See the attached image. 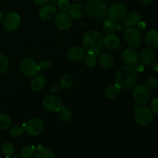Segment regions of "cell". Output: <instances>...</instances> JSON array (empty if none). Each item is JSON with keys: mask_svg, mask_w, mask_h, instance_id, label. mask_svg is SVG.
<instances>
[{"mask_svg": "<svg viewBox=\"0 0 158 158\" xmlns=\"http://www.w3.org/2000/svg\"><path fill=\"white\" fill-rule=\"evenodd\" d=\"M103 44L110 49H115L120 46V40L114 33H108L103 38Z\"/></svg>", "mask_w": 158, "mask_h": 158, "instance_id": "d6986e66", "label": "cell"}, {"mask_svg": "<svg viewBox=\"0 0 158 158\" xmlns=\"http://www.w3.org/2000/svg\"><path fill=\"white\" fill-rule=\"evenodd\" d=\"M103 27L105 32L107 33H112L116 29V23L114 21L108 19L105 20Z\"/></svg>", "mask_w": 158, "mask_h": 158, "instance_id": "1f68e13d", "label": "cell"}, {"mask_svg": "<svg viewBox=\"0 0 158 158\" xmlns=\"http://www.w3.org/2000/svg\"><path fill=\"white\" fill-rule=\"evenodd\" d=\"M9 158H21V157H18V156H10Z\"/></svg>", "mask_w": 158, "mask_h": 158, "instance_id": "bcb514c9", "label": "cell"}, {"mask_svg": "<svg viewBox=\"0 0 158 158\" xmlns=\"http://www.w3.org/2000/svg\"><path fill=\"white\" fill-rule=\"evenodd\" d=\"M140 61L145 66H151L155 61V55L153 50L150 48H144L139 54Z\"/></svg>", "mask_w": 158, "mask_h": 158, "instance_id": "5bb4252c", "label": "cell"}, {"mask_svg": "<svg viewBox=\"0 0 158 158\" xmlns=\"http://www.w3.org/2000/svg\"><path fill=\"white\" fill-rule=\"evenodd\" d=\"M40 17L43 20H51L56 15V9L52 5H46L40 9L39 12Z\"/></svg>", "mask_w": 158, "mask_h": 158, "instance_id": "2e32d148", "label": "cell"}, {"mask_svg": "<svg viewBox=\"0 0 158 158\" xmlns=\"http://www.w3.org/2000/svg\"><path fill=\"white\" fill-rule=\"evenodd\" d=\"M121 58L127 65L135 64L138 62L139 54L133 48H127L124 49L121 54Z\"/></svg>", "mask_w": 158, "mask_h": 158, "instance_id": "4fadbf2b", "label": "cell"}, {"mask_svg": "<svg viewBox=\"0 0 158 158\" xmlns=\"http://www.w3.org/2000/svg\"><path fill=\"white\" fill-rule=\"evenodd\" d=\"M35 148L33 145H29L23 148L20 151V155L22 158H30L34 155Z\"/></svg>", "mask_w": 158, "mask_h": 158, "instance_id": "83f0119b", "label": "cell"}, {"mask_svg": "<svg viewBox=\"0 0 158 158\" xmlns=\"http://www.w3.org/2000/svg\"><path fill=\"white\" fill-rule=\"evenodd\" d=\"M147 85H148V87L150 89H155L158 85V82L157 79L154 78V77H151V78H149L147 81Z\"/></svg>", "mask_w": 158, "mask_h": 158, "instance_id": "8d00e7d4", "label": "cell"}, {"mask_svg": "<svg viewBox=\"0 0 158 158\" xmlns=\"http://www.w3.org/2000/svg\"><path fill=\"white\" fill-rule=\"evenodd\" d=\"M45 85H46V79L43 76L41 75L33 77L32 81H31V86H32V89L36 92H39L42 89H43Z\"/></svg>", "mask_w": 158, "mask_h": 158, "instance_id": "603a6c76", "label": "cell"}, {"mask_svg": "<svg viewBox=\"0 0 158 158\" xmlns=\"http://www.w3.org/2000/svg\"><path fill=\"white\" fill-rule=\"evenodd\" d=\"M141 4L143 5H148L153 2V0H138Z\"/></svg>", "mask_w": 158, "mask_h": 158, "instance_id": "b9f144b4", "label": "cell"}, {"mask_svg": "<svg viewBox=\"0 0 158 158\" xmlns=\"http://www.w3.org/2000/svg\"><path fill=\"white\" fill-rule=\"evenodd\" d=\"M1 151L5 155L10 157L14 154V147L9 141H5L1 145Z\"/></svg>", "mask_w": 158, "mask_h": 158, "instance_id": "4316f807", "label": "cell"}, {"mask_svg": "<svg viewBox=\"0 0 158 158\" xmlns=\"http://www.w3.org/2000/svg\"><path fill=\"white\" fill-rule=\"evenodd\" d=\"M9 66V61L7 56L0 54V74H2L6 72Z\"/></svg>", "mask_w": 158, "mask_h": 158, "instance_id": "d6a6232c", "label": "cell"}, {"mask_svg": "<svg viewBox=\"0 0 158 158\" xmlns=\"http://www.w3.org/2000/svg\"><path fill=\"white\" fill-rule=\"evenodd\" d=\"M48 2H50V4L49 5H52V6H57V5H58L59 0H49Z\"/></svg>", "mask_w": 158, "mask_h": 158, "instance_id": "ee69618b", "label": "cell"}, {"mask_svg": "<svg viewBox=\"0 0 158 158\" xmlns=\"http://www.w3.org/2000/svg\"><path fill=\"white\" fill-rule=\"evenodd\" d=\"M103 45V38L101 34L95 30L86 32L83 38V46L87 53L97 55Z\"/></svg>", "mask_w": 158, "mask_h": 158, "instance_id": "7a4b0ae2", "label": "cell"}, {"mask_svg": "<svg viewBox=\"0 0 158 158\" xmlns=\"http://www.w3.org/2000/svg\"><path fill=\"white\" fill-rule=\"evenodd\" d=\"M134 69H136L137 72H143L144 70V65L142 63H136L134 64Z\"/></svg>", "mask_w": 158, "mask_h": 158, "instance_id": "74e56055", "label": "cell"}, {"mask_svg": "<svg viewBox=\"0 0 158 158\" xmlns=\"http://www.w3.org/2000/svg\"><path fill=\"white\" fill-rule=\"evenodd\" d=\"M19 69L22 73L28 77H35L40 71L38 63L29 58H26L20 62Z\"/></svg>", "mask_w": 158, "mask_h": 158, "instance_id": "52a82bcc", "label": "cell"}, {"mask_svg": "<svg viewBox=\"0 0 158 158\" xmlns=\"http://www.w3.org/2000/svg\"><path fill=\"white\" fill-rule=\"evenodd\" d=\"M144 41L150 47H158V32L156 29H151L144 35Z\"/></svg>", "mask_w": 158, "mask_h": 158, "instance_id": "e0dca14e", "label": "cell"}, {"mask_svg": "<svg viewBox=\"0 0 158 158\" xmlns=\"http://www.w3.org/2000/svg\"><path fill=\"white\" fill-rule=\"evenodd\" d=\"M151 66H152L153 69H154V70H155V71H158V62H155V61H154V63H153V64L151 65Z\"/></svg>", "mask_w": 158, "mask_h": 158, "instance_id": "7bdbcfd3", "label": "cell"}, {"mask_svg": "<svg viewBox=\"0 0 158 158\" xmlns=\"http://www.w3.org/2000/svg\"><path fill=\"white\" fill-rule=\"evenodd\" d=\"M85 14V9L82 5L79 3H74L69 6V15L74 19H80Z\"/></svg>", "mask_w": 158, "mask_h": 158, "instance_id": "ac0fdd59", "label": "cell"}, {"mask_svg": "<svg viewBox=\"0 0 158 158\" xmlns=\"http://www.w3.org/2000/svg\"><path fill=\"white\" fill-rule=\"evenodd\" d=\"M45 127L43 120L38 117L32 118L24 125V129L31 136H38L42 134Z\"/></svg>", "mask_w": 158, "mask_h": 158, "instance_id": "ba28073f", "label": "cell"}, {"mask_svg": "<svg viewBox=\"0 0 158 158\" xmlns=\"http://www.w3.org/2000/svg\"><path fill=\"white\" fill-rule=\"evenodd\" d=\"M38 65L39 67H40V71H47L50 69L51 67H52V63H51L49 60H43V61L40 62Z\"/></svg>", "mask_w": 158, "mask_h": 158, "instance_id": "e575fe53", "label": "cell"}, {"mask_svg": "<svg viewBox=\"0 0 158 158\" xmlns=\"http://www.w3.org/2000/svg\"><path fill=\"white\" fill-rule=\"evenodd\" d=\"M137 29H139V30H143V29H145V27H146V24H145L144 22H139L138 23H137Z\"/></svg>", "mask_w": 158, "mask_h": 158, "instance_id": "ab89813d", "label": "cell"}, {"mask_svg": "<svg viewBox=\"0 0 158 158\" xmlns=\"http://www.w3.org/2000/svg\"><path fill=\"white\" fill-rule=\"evenodd\" d=\"M138 79L137 72L131 65L122 66L116 75V84L122 89H131L136 86Z\"/></svg>", "mask_w": 158, "mask_h": 158, "instance_id": "6da1fadb", "label": "cell"}, {"mask_svg": "<svg viewBox=\"0 0 158 158\" xmlns=\"http://www.w3.org/2000/svg\"><path fill=\"white\" fill-rule=\"evenodd\" d=\"M85 10L92 19H101L107 14V6L103 0H88Z\"/></svg>", "mask_w": 158, "mask_h": 158, "instance_id": "3957f363", "label": "cell"}, {"mask_svg": "<svg viewBox=\"0 0 158 158\" xmlns=\"http://www.w3.org/2000/svg\"><path fill=\"white\" fill-rule=\"evenodd\" d=\"M60 89V86L58 84H54L52 85V87H51V91L52 93H57Z\"/></svg>", "mask_w": 158, "mask_h": 158, "instance_id": "60d3db41", "label": "cell"}, {"mask_svg": "<svg viewBox=\"0 0 158 158\" xmlns=\"http://www.w3.org/2000/svg\"><path fill=\"white\" fill-rule=\"evenodd\" d=\"M84 64L88 67H94L97 63V56L96 54L87 53L84 56Z\"/></svg>", "mask_w": 158, "mask_h": 158, "instance_id": "f1b7e54d", "label": "cell"}, {"mask_svg": "<svg viewBox=\"0 0 158 158\" xmlns=\"http://www.w3.org/2000/svg\"><path fill=\"white\" fill-rule=\"evenodd\" d=\"M99 63H100V66L103 68H106L109 69L114 66L115 60L113 56H111L109 53H102L100 54L99 56Z\"/></svg>", "mask_w": 158, "mask_h": 158, "instance_id": "7402d4cb", "label": "cell"}, {"mask_svg": "<svg viewBox=\"0 0 158 158\" xmlns=\"http://www.w3.org/2000/svg\"><path fill=\"white\" fill-rule=\"evenodd\" d=\"M85 56V50L80 46H74L70 48L67 52V57L73 62H80L83 60Z\"/></svg>", "mask_w": 158, "mask_h": 158, "instance_id": "9a60e30c", "label": "cell"}, {"mask_svg": "<svg viewBox=\"0 0 158 158\" xmlns=\"http://www.w3.org/2000/svg\"><path fill=\"white\" fill-rule=\"evenodd\" d=\"M55 25L60 30H69L72 27L73 19L68 13L64 12H60L56 15Z\"/></svg>", "mask_w": 158, "mask_h": 158, "instance_id": "7c38bea8", "label": "cell"}, {"mask_svg": "<svg viewBox=\"0 0 158 158\" xmlns=\"http://www.w3.org/2000/svg\"><path fill=\"white\" fill-rule=\"evenodd\" d=\"M123 18H124L123 22H124L125 25L128 27H134V26H137L140 19V15L134 11H131L128 13H126Z\"/></svg>", "mask_w": 158, "mask_h": 158, "instance_id": "ffe728a7", "label": "cell"}, {"mask_svg": "<svg viewBox=\"0 0 158 158\" xmlns=\"http://www.w3.org/2000/svg\"><path fill=\"white\" fill-rule=\"evenodd\" d=\"M133 98L136 103L141 106H144L149 102L151 98V91L148 85L144 83H140L134 87L132 93Z\"/></svg>", "mask_w": 158, "mask_h": 158, "instance_id": "5b68a950", "label": "cell"}, {"mask_svg": "<svg viewBox=\"0 0 158 158\" xmlns=\"http://www.w3.org/2000/svg\"><path fill=\"white\" fill-rule=\"evenodd\" d=\"M120 88L117 84H113L108 86L105 90V97L110 100L116 99L120 94Z\"/></svg>", "mask_w": 158, "mask_h": 158, "instance_id": "cb8c5ba5", "label": "cell"}, {"mask_svg": "<svg viewBox=\"0 0 158 158\" xmlns=\"http://www.w3.org/2000/svg\"><path fill=\"white\" fill-rule=\"evenodd\" d=\"M73 76L69 75V74H66V75L63 76L62 78L60 79V87L63 88V89H69L73 84Z\"/></svg>", "mask_w": 158, "mask_h": 158, "instance_id": "d4e9b609", "label": "cell"}, {"mask_svg": "<svg viewBox=\"0 0 158 158\" xmlns=\"http://www.w3.org/2000/svg\"><path fill=\"white\" fill-rule=\"evenodd\" d=\"M2 19H3V15H2V13L1 11H0V23L2 21Z\"/></svg>", "mask_w": 158, "mask_h": 158, "instance_id": "f6af8a7d", "label": "cell"}, {"mask_svg": "<svg viewBox=\"0 0 158 158\" xmlns=\"http://www.w3.org/2000/svg\"><path fill=\"white\" fill-rule=\"evenodd\" d=\"M49 0H33L34 3L37 6H43V5L46 4V2H48Z\"/></svg>", "mask_w": 158, "mask_h": 158, "instance_id": "f35d334b", "label": "cell"}, {"mask_svg": "<svg viewBox=\"0 0 158 158\" xmlns=\"http://www.w3.org/2000/svg\"><path fill=\"white\" fill-rule=\"evenodd\" d=\"M12 120L10 117L6 114H0V130L4 131L10 127Z\"/></svg>", "mask_w": 158, "mask_h": 158, "instance_id": "484cf974", "label": "cell"}, {"mask_svg": "<svg viewBox=\"0 0 158 158\" xmlns=\"http://www.w3.org/2000/svg\"><path fill=\"white\" fill-rule=\"evenodd\" d=\"M43 105L46 110L50 112H59L63 106V103L60 97L51 94L43 98Z\"/></svg>", "mask_w": 158, "mask_h": 158, "instance_id": "9c48e42d", "label": "cell"}, {"mask_svg": "<svg viewBox=\"0 0 158 158\" xmlns=\"http://www.w3.org/2000/svg\"><path fill=\"white\" fill-rule=\"evenodd\" d=\"M134 111L136 122L140 127H148L152 123L154 116L152 110L148 106H134Z\"/></svg>", "mask_w": 158, "mask_h": 158, "instance_id": "277c9868", "label": "cell"}, {"mask_svg": "<svg viewBox=\"0 0 158 158\" xmlns=\"http://www.w3.org/2000/svg\"><path fill=\"white\" fill-rule=\"evenodd\" d=\"M3 26L7 31H15L19 27L21 18L15 12H9L2 19Z\"/></svg>", "mask_w": 158, "mask_h": 158, "instance_id": "8fae6325", "label": "cell"}, {"mask_svg": "<svg viewBox=\"0 0 158 158\" xmlns=\"http://www.w3.org/2000/svg\"><path fill=\"white\" fill-rule=\"evenodd\" d=\"M34 157L35 158H56L55 154L52 151L40 144L35 148Z\"/></svg>", "mask_w": 158, "mask_h": 158, "instance_id": "44dd1931", "label": "cell"}, {"mask_svg": "<svg viewBox=\"0 0 158 158\" xmlns=\"http://www.w3.org/2000/svg\"><path fill=\"white\" fill-rule=\"evenodd\" d=\"M124 40L131 47L136 48L141 45L142 35L140 30L137 28H128L124 32Z\"/></svg>", "mask_w": 158, "mask_h": 158, "instance_id": "8992f818", "label": "cell"}, {"mask_svg": "<svg viewBox=\"0 0 158 158\" xmlns=\"http://www.w3.org/2000/svg\"><path fill=\"white\" fill-rule=\"evenodd\" d=\"M57 6H58L60 12H66V11L69 10L70 4H69V2L68 0H59Z\"/></svg>", "mask_w": 158, "mask_h": 158, "instance_id": "836d02e7", "label": "cell"}, {"mask_svg": "<svg viewBox=\"0 0 158 158\" xmlns=\"http://www.w3.org/2000/svg\"><path fill=\"white\" fill-rule=\"evenodd\" d=\"M24 131V128L22 127L21 126H19V125H14V126L11 127V128L9 129V134H10L11 137L16 138V137H19L23 135Z\"/></svg>", "mask_w": 158, "mask_h": 158, "instance_id": "4dcf8cb0", "label": "cell"}, {"mask_svg": "<svg viewBox=\"0 0 158 158\" xmlns=\"http://www.w3.org/2000/svg\"><path fill=\"white\" fill-rule=\"evenodd\" d=\"M59 112H60V118L62 121L68 122L69 120H70L71 117H72V112L68 108L62 106Z\"/></svg>", "mask_w": 158, "mask_h": 158, "instance_id": "f546056e", "label": "cell"}, {"mask_svg": "<svg viewBox=\"0 0 158 158\" xmlns=\"http://www.w3.org/2000/svg\"><path fill=\"white\" fill-rule=\"evenodd\" d=\"M76 1H84V0H76Z\"/></svg>", "mask_w": 158, "mask_h": 158, "instance_id": "7dc6e473", "label": "cell"}, {"mask_svg": "<svg viewBox=\"0 0 158 158\" xmlns=\"http://www.w3.org/2000/svg\"><path fill=\"white\" fill-rule=\"evenodd\" d=\"M151 110L154 114L158 116V98L155 97L151 100Z\"/></svg>", "mask_w": 158, "mask_h": 158, "instance_id": "d590c367", "label": "cell"}, {"mask_svg": "<svg viewBox=\"0 0 158 158\" xmlns=\"http://www.w3.org/2000/svg\"><path fill=\"white\" fill-rule=\"evenodd\" d=\"M127 13V8L124 4L117 2L113 4L107 10L108 16L113 21H119L125 16Z\"/></svg>", "mask_w": 158, "mask_h": 158, "instance_id": "30bf717a", "label": "cell"}]
</instances>
